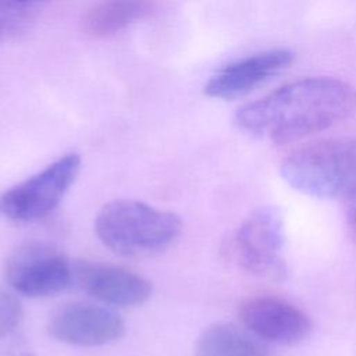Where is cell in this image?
I'll list each match as a JSON object with an SVG mask.
<instances>
[{"instance_id": "obj_1", "label": "cell", "mask_w": 356, "mask_h": 356, "mask_svg": "<svg viewBox=\"0 0 356 356\" xmlns=\"http://www.w3.org/2000/svg\"><path fill=\"white\" fill-rule=\"evenodd\" d=\"M356 110V89L337 78H305L243 104L235 114L246 134L285 145L321 132Z\"/></svg>"}, {"instance_id": "obj_6", "label": "cell", "mask_w": 356, "mask_h": 356, "mask_svg": "<svg viewBox=\"0 0 356 356\" xmlns=\"http://www.w3.org/2000/svg\"><path fill=\"white\" fill-rule=\"evenodd\" d=\"M4 277L8 285L21 295L47 298L71 284L72 263L54 245L26 242L8 254Z\"/></svg>"}, {"instance_id": "obj_13", "label": "cell", "mask_w": 356, "mask_h": 356, "mask_svg": "<svg viewBox=\"0 0 356 356\" xmlns=\"http://www.w3.org/2000/svg\"><path fill=\"white\" fill-rule=\"evenodd\" d=\"M32 4L24 0H0V42L14 35L28 19Z\"/></svg>"}, {"instance_id": "obj_2", "label": "cell", "mask_w": 356, "mask_h": 356, "mask_svg": "<svg viewBox=\"0 0 356 356\" xmlns=\"http://www.w3.org/2000/svg\"><path fill=\"white\" fill-rule=\"evenodd\" d=\"M181 229L177 214L128 199L106 203L95 220L100 242L125 257L160 253L178 239Z\"/></svg>"}, {"instance_id": "obj_5", "label": "cell", "mask_w": 356, "mask_h": 356, "mask_svg": "<svg viewBox=\"0 0 356 356\" xmlns=\"http://www.w3.org/2000/svg\"><path fill=\"white\" fill-rule=\"evenodd\" d=\"M285 224L274 206L254 210L238 228L234 252L243 270L264 278L281 280L286 275Z\"/></svg>"}, {"instance_id": "obj_11", "label": "cell", "mask_w": 356, "mask_h": 356, "mask_svg": "<svg viewBox=\"0 0 356 356\" xmlns=\"http://www.w3.org/2000/svg\"><path fill=\"white\" fill-rule=\"evenodd\" d=\"M196 356H271L268 345L245 327L217 323L197 338Z\"/></svg>"}, {"instance_id": "obj_17", "label": "cell", "mask_w": 356, "mask_h": 356, "mask_svg": "<svg viewBox=\"0 0 356 356\" xmlns=\"http://www.w3.org/2000/svg\"><path fill=\"white\" fill-rule=\"evenodd\" d=\"M24 1H26V3H29V4H35V3H39V1H42V0H24Z\"/></svg>"}, {"instance_id": "obj_4", "label": "cell", "mask_w": 356, "mask_h": 356, "mask_svg": "<svg viewBox=\"0 0 356 356\" xmlns=\"http://www.w3.org/2000/svg\"><path fill=\"white\" fill-rule=\"evenodd\" d=\"M81 157L67 153L42 171L0 195V216L15 222H32L49 216L75 182Z\"/></svg>"}, {"instance_id": "obj_8", "label": "cell", "mask_w": 356, "mask_h": 356, "mask_svg": "<svg viewBox=\"0 0 356 356\" xmlns=\"http://www.w3.org/2000/svg\"><path fill=\"white\" fill-rule=\"evenodd\" d=\"M245 328L270 343L296 345L312 331L309 317L295 305L274 296H252L239 306Z\"/></svg>"}, {"instance_id": "obj_10", "label": "cell", "mask_w": 356, "mask_h": 356, "mask_svg": "<svg viewBox=\"0 0 356 356\" xmlns=\"http://www.w3.org/2000/svg\"><path fill=\"white\" fill-rule=\"evenodd\" d=\"M295 54L288 49H270L236 60L210 78L204 93L225 100L242 97L288 68Z\"/></svg>"}, {"instance_id": "obj_3", "label": "cell", "mask_w": 356, "mask_h": 356, "mask_svg": "<svg viewBox=\"0 0 356 356\" xmlns=\"http://www.w3.org/2000/svg\"><path fill=\"white\" fill-rule=\"evenodd\" d=\"M282 178L318 199H349L356 193V138L339 136L307 143L281 164Z\"/></svg>"}, {"instance_id": "obj_7", "label": "cell", "mask_w": 356, "mask_h": 356, "mask_svg": "<svg viewBox=\"0 0 356 356\" xmlns=\"http://www.w3.org/2000/svg\"><path fill=\"white\" fill-rule=\"evenodd\" d=\"M47 332L63 343L102 346L118 341L125 332V324L115 312L107 307L76 300L51 313Z\"/></svg>"}, {"instance_id": "obj_9", "label": "cell", "mask_w": 356, "mask_h": 356, "mask_svg": "<svg viewBox=\"0 0 356 356\" xmlns=\"http://www.w3.org/2000/svg\"><path fill=\"white\" fill-rule=\"evenodd\" d=\"M72 281L95 299L120 307L142 305L152 293L146 278L125 267L100 261H75Z\"/></svg>"}, {"instance_id": "obj_12", "label": "cell", "mask_w": 356, "mask_h": 356, "mask_svg": "<svg viewBox=\"0 0 356 356\" xmlns=\"http://www.w3.org/2000/svg\"><path fill=\"white\" fill-rule=\"evenodd\" d=\"M150 10L149 0H104L86 14L83 26L92 36H108L146 17Z\"/></svg>"}, {"instance_id": "obj_14", "label": "cell", "mask_w": 356, "mask_h": 356, "mask_svg": "<svg viewBox=\"0 0 356 356\" xmlns=\"http://www.w3.org/2000/svg\"><path fill=\"white\" fill-rule=\"evenodd\" d=\"M22 320V307L10 293L0 289V339L10 335Z\"/></svg>"}, {"instance_id": "obj_16", "label": "cell", "mask_w": 356, "mask_h": 356, "mask_svg": "<svg viewBox=\"0 0 356 356\" xmlns=\"http://www.w3.org/2000/svg\"><path fill=\"white\" fill-rule=\"evenodd\" d=\"M3 356H32L29 352H14V353H7V355H3Z\"/></svg>"}, {"instance_id": "obj_15", "label": "cell", "mask_w": 356, "mask_h": 356, "mask_svg": "<svg viewBox=\"0 0 356 356\" xmlns=\"http://www.w3.org/2000/svg\"><path fill=\"white\" fill-rule=\"evenodd\" d=\"M346 224L352 236L356 239V193L349 197V204L346 209Z\"/></svg>"}]
</instances>
